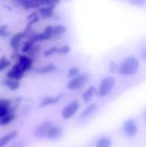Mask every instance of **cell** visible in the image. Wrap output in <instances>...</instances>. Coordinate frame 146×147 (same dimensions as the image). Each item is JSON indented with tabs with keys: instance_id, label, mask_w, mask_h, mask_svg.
<instances>
[{
	"instance_id": "obj_6",
	"label": "cell",
	"mask_w": 146,
	"mask_h": 147,
	"mask_svg": "<svg viewBox=\"0 0 146 147\" xmlns=\"http://www.w3.org/2000/svg\"><path fill=\"white\" fill-rule=\"evenodd\" d=\"M123 129L125 134L129 137H133L138 133V127L133 119H129L125 121L123 125Z\"/></svg>"
},
{
	"instance_id": "obj_12",
	"label": "cell",
	"mask_w": 146,
	"mask_h": 147,
	"mask_svg": "<svg viewBox=\"0 0 146 147\" xmlns=\"http://www.w3.org/2000/svg\"><path fill=\"white\" fill-rule=\"evenodd\" d=\"M96 88H95L94 86L89 87V88L84 91V93L83 94V101H84L86 103L89 102L92 100V98L94 97V96L96 95Z\"/></svg>"
},
{
	"instance_id": "obj_23",
	"label": "cell",
	"mask_w": 146,
	"mask_h": 147,
	"mask_svg": "<svg viewBox=\"0 0 146 147\" xmlns=\"http://www.w3.org/2000/svg\"><path fill=\"white\" fill-rule=\"evenodd\" d=\"M10 65V61L6 59V57H2L0 58V71H3L5 68H7Z\"/></svg>"
},
{
	"instance_id": "obj_18",
	"label": "cell",
	"mask_w": 146,
	"mask_h": 147,
	"mask_svg": "<svg viewBox=\"0 0 146 147\" xmlns=\"http://www.w3.org/2000/svg\"><path fill=\"white\" fill-rule=\"evenodd\" d=\"M96 109V103H92L90 105H89L80 115V118H86L89 115H90L91 114H93L95 112V110Z\"/></svg>"
},
{
	"instance_id": "obj_2",
	"label": "cell",
	"mask_w": 146,
	"mask_h": 147,
	"mask_svg": "<svg viewBox=\"0 0 146 147\" xmlns=\"http://www.w3.org/2000/svg\"><path fill=\"white\" fill-rule=\"evenodd\" d=\"M114 84H115V79L113 77H108L102 79L99 86L98 96L100 97H105L106 96H108L114 89Z\"/></svg>"
},
{
	"instance_id": "obj_8",
	"label": "cell",
	"mask_w": 146,
	"mask_h": 147,
	"mask_svg": "<svg viewBox=\"0 0 146 147\" xmlns=\"http://www.w3.org/2000/svg\"><path fill=\"white\" fill-rule=\"evenodd\" d=\"M17 65L22 68V70L26 72L28 70H29L32 67L33 65V59L31 58H29L28 56H25V55H20L19 56V59H18V63Z\"/></svg>"
},
{
	"instance_id": "obj_33",
	"label": "cell",
	"mask_w": 146,
	"mask_h": 147,
	"mask_svg": "<svg viewBox=\"0 0 146 147\" xmlns=\"http://www.w3.org/2000/svg\"><path fill=\"white\" fill-rule=\"evenodd\" d=\"M32 1H34V2H35V3H37L38 4H39V2H38V0H32ZM40 5V4H39Z\"/></svg>"
},
{
	"instance_id": "obj_35",
	"label": "cell",
	"mask_w": 146,
	"mask_h": 147,
	"mask_svg": "<svg viewBox=\"0 0 146 147\" xmlns=\"http://www.w3.org/2000/svg\"><path fill=\"white\" fill-rule=\"evenodd\" d=\"M145 48H146V47H145Z\"/></svg>"
},
{
	"instance_id": "obj_15",
	"label": "cell",
	"mask_w": 146,
	"mask_h": 147,
	"mask_svg": "<svg viewBox=\"0 0 146 147\" xmlns=\"http://www.w3.org/2000/svg\"><path fill=\"white\" fill-rule=\"evenodd\" d=\"M60 100V96H57V97H45L40 104L39 105L40 108H42V107H46V106H49V105H53L57 102H59V101Z\"/></svg>"
},
{
	"instance_id": "obj_16",
	"label": "cell",
	"mask_w": 146,
	"mask_h": 147,
	"mask_svg": "<svg viewBox=\"0 0 146 147\" xmlns=\"http://www.w3.org/2000/svg\"><path fill=\"white\" fill-rule=\"evenodd\" d=\"M53 9L54 8L50 7V6L42 7L39 9V12L43 18H49V17H52L53 15Z\"/></svg>"
},
{
	"instance_id": "obj_3",
	"label": "cell",
	"mask_w": 146,
	"mask_h": 147,
	"mask_svg": "<svg viewBox=\"0 0 146 147\" xmlns=\"http://www.w3.org/2000/svg\"><path fill=\"white\" fill-rule=\"evenodd\" d=\"M88 76L86 74H81V75H77L76 77H74L67 84L68 89L75 90H78L80 88H82L83 86H84L86 84V83L88 82Z\"/></svg>"
},
{
	"instance_id": "obj_31",
	"label": "cell",
	"mask_w": 146,
	"mask_h": 147,
	"mask_svg": "<svg viewBox=\"0 0 146 147\" xmlns=\"http://www.w3.org/2000/svg\"><path fill=\"white\" fill-rule=\"evenodd\" d=\"M141 57H142L143 59H146V48H145V49L142 51V53H141Z\"/></svg>"
},
{
	"instance_id": "obj_1",
	"label": "cell",
	"mask_w": 146,
	"mask_h": 147,
	"mask_svg": "<svg viewBox=\"0 0 146 147\" xmlns=\"http://www.w3.org/2000/svg\"><path fill=\"white\" fill-rule=\"evenodd\" d=\"M139 69V61L135 57H128L118 65L117 71L120 75L128 76L136 74Z\"/></svg>"
},
{
	"instance_id": "obj_4",
	"label": "cell",
	"mask_w": 146,
	"mask_h": 147,
	"mask_svg": "<svg viewBox=\"0 0 146 147\" xmlns=\"http://www.w3.org/2000/svg\"><path fill=\"white\" fill-rule=\"evenodd\" d=\"M78 109H79V102L77 101H73L71 103H69L66 107H65V109L61 113V115L65 120L70 119L76 114Z\"/></svg>"
},
{
	"instance_id": "obj_20",
	"label": "cell",
	"mask_w": 146,
	"mask_h": 147,
	"mask_svg": "<svg viewBox=\"0 0 146 147\" xmlns=\"http://www.w3.org/2000/svg\"><path fill=\"white\" fill-rule=\"evenodd\" d=\"M66 32V27L64 25L52 26V36H59Z\"/></svg>"
},
{
	"instance_id": "obj_17",
	"label": "cell",
	"mask_w": 146,
	"mask_h": 147,
	"mask_svg": "<svg viewBox=\"0 0 146 147\" xmlns=\"http://www.w3.org/2000/svg\"><path fill=\"white\" fill-rule=\"evenodd\" d=\"M15 118L14 113H7L5 115L0 118V126H6L9 124Z\"/></svg>"
},
{
	"instance_id": "obj_7",
	"label": "cell",
	"mask_w": 146,
	"mask_h": 147,
	"mask_svg": "<svg viewBox=\"0 0 146 147\" xmlns=\"http://www.w3.org/2000/svg\"><path fill=\"white\" fill-rule=\"evenodd\" d=\"M24 71L21 69V67L15 64L8 72H7V77L8 78H11L14 80H17L19 81L20 79H22L24 76Z\"/></svg>"
},
{
	"instance_id": "obj_11",
	"label": "cell",
	"mask_w": 146,
	"mask_h": 147,
	"mask_svg": "<svg viewBox=\"0 0 146 147\" xmlns=\"http://www.w3.org/2000/svg\"><path fill=\"white\" fill-rule=\"evenodd\" d=\"M61 134V129L59 127L56 126H52L47 132L46 134V138H48L49 140H56L58 139Z\"/></svg>"
},
{
	"instance_id": "obj_26",
	"label": "cell",
	"mask_w": 146,
	"mask_h": 147,
	"mask_svg": "<svg viewBox=\"0 0 146 147\" xmlns=\"http://www.w3.org/2000/svg\"><path fill=\"white\" fill-rule=\"evenodd\" d=\"M78 74H79V69L76 68V67L70 69L68 71V77L69 78H74V77L77 76Z\"/></svg>"
},
{
	"instance_id": "obj_10",
	"label": "cell",
	"mask_w": 146,
	"mask_h": 147,
	"mask_svg": "<svg viewBox=\"0 0 146 147\" xmlns=\"http://www.w3.org/2000/svg\"><path fill=\"white\" fill-rule=\"evenodd\" d=\"M24 36H25V34L22 33V32H19V33L15 34V35H13V37L10 40V46L14 50L16 51L18 49L20 43H21V40Z\"/></svg>"
},
{
	"instance_id": "obj_29",
	"label": "cell",
	"mask_w": 146,
	"mask_h": 147,
	"mask_svg": "<svg viewBox=\"0 0 146 147\" xmlns=\"http://www.w3.org/2000/svg\"><path fill=\"white\" fill-rule=\"evenodd\" d=\"M133 5H143L145 3V0H128Z\"/></svg>"
},
{
	"instance_id": "obj_13",
	"label": "cell",
	"mask_w": 146,
	"mask_h": 147,
	"mask_svg": "<svg viewBox=\"0 0 146 147\" xmlns=\"http://www.w3.org/2000/svg\"><path fill=\"white\" fill-rule=\"evenodd\" d=\"M3 85L5 87H7L8 89H9L12 91L16 90L19 87H20V83L17 80H14L11 78H7L3 81Z\"/></svg>"
},
{
	"instance_id": "obj_34",
	"label": "cell",
	"mask_w": 146,
	"mask_h": 147,
	"mask_svg": "<svg viewBox=\"0 0 146 147\" xmlns=\"http://www.w3.org/2000/svg\"><path fill=\"white\" fill-rule=\"evenodd\" d=\"M145 122H146V115H145Z\"/></svg>"
},
{
	"instance_id": "obj_14",
	"label": "cell",
	"mask_w": 146,
	"mask_h": 147,
	"mask_svg": "<svg viewBox=\"0 0 146 147\" xmlns=\"http://www.w3.org/2000/svg\"><path fill=\"white\" fill-rule=\"evenodd\" d=\"M15 1L17 2L20 5H22L26 9H34V8H37L40 6L37 3H35L32 0H15Z\"/></svg>"
},
{
	"instance_id": "obj_28",
	"label": "cell",
	"mask_w": 146,
	"mask_h": 147,
	"mask_svg": "<svg viewBox=\"0 0 146 147\" xmlns=\"http://www.w3.org/2000/svg\"><path fill=\"white\" fill-rule=\"evenodd\" d=\"M9 107H6L0 103V118L3 117V115H5L7 113H9Z\"/></svg>"
},
{
	"instance_id": "obj_25",
	"label": "cell",
	"mask_w": 146,
	"mask_h": 147,
	"mask_svg": "<svg viewBox=\"0 0 146 147\" xmlns=\"http://www.w3.org/2000/svg\"><path fill=\"white\" fill-rule=\"evenodd\" d=\"M8 26L7 25H2L0 26V36L1 37H6L8 36Z\"/></svg>"
},
{
	"instance_id": "obj_22",
	"label": "cell",
	"mask_w": 146,
	"mask_h": 147,
	"mask_svg": "<svg viewBox=\"0 0 146 147\" xmlns=\"http://www.w3.org/2000/svg\"><path fill=\"white\" fill-rule=\"evenodd\" d=\"M39 20V17L38 16L35 14V13H32L29 16H28V24L27 26V29L30 28V27L32 25H34V23H36Z\"/></svg>"
},
{
	"instance_id": "obj_24",
	"label": "cell",
	"mask_w": 146,
	"mask_h": 147,
	"mask_svg": "<svg viewBox=\"0 0 146 147\" xmlns=\"http://www.w3.org/2000/svg\"><path fill=\"white\" fill-rule=\"evenodd\" d=\"M58 50H59V48H58V47H51V48L47 49V50L44 53V55H45L46 57L52 56V55H53V54H55V53H58Z\"/></svg>"
},
{
	"instance_id": "obj_21",
	"label": "cell",
	"mask_w": 146,
	"mask_h": 147,
	"mask_svg": "<svg viewBox=\"0 0 146 147\" xmlns=\"http://www.w3.org/2000/svg\"><path fill=\"white\" fill-rule=\"evenodd\" d=\"M112 146V141L110 139L103 137L97 140L96 147H110Z\"/></svg>"
},
{
	"instance_id": "obj_9",
	"label": "cell",
	"mask_w": 146,
	"mask_h": 147,
	"mask_svg": "<svg viewBox=\"0 0 146 147\" xmlns=\"http://www.w3.org/2000/svg\"><path fill=\"white\" fill-rule=\"evenodd\" d=\"M18 135V132L17 131H13L10 132L7 134H5L4 136L0 138V147H3L6 146L9 142H10L11 140H15Z\"/></svg>"
},
{
	"instance_id": "obj_5",
	"label": "cell",
	"mask_w": 146,
	"mask_h": 147,
	"mask_svg": "<svg viewBox=\"0 0 146 147\" xmlns=\"http://www.w3.org/2000/svg\"><path fill=\"white\" fill-rule=\"evenodd\" d=\"M53 126V124L49 121H46L44 122H42L41 124H40L34 131V135L37 138H43L46 136V134L48 132V130Z\"/></svg>"
},
{
	"instance_id": "obj_19",
	"label": "cell",
	"mask_w": 146,
	"mask_h": 147,
	"mask_svg": "<svg viewBox=\"0 0 146 147\" xmlns=\"http://www.w3.org/2000/svg\"><path fill=\"white\" fill-rule=\"evenodd\" d=\"M56 66L52 64L45 65L43 67H40L39 69L36 70V72L40 73V74H46V73H49V72H52L54 71H56Z\"/></svg>"
},
{
	"instance_id": "obj_32",
	"label": "cell",
	"mask_w": 146,
	"mask_h": 147,
	"mask_svg": "<svg viewBox=\"0 0 146 147\" xmlns=\"http://www.w3.org/2000/svg\"><path fill=\"white\" fill-rule=\"evenodd\" d=\"M13 147H22V144H21V143H16V144H15L14 146H12Z\"/></svg>"
},
{
	"instance_id": "obj_30",
	"label": "cell",
	"mask_w": 146,
	"mask_h": 147,
	"mask_svg": "<svg viewBox=\"0 0 146 147\" xmlns=\"http://www.w3.org/2000/svg\"><path fill=\"white\" fill-rule=\"evenodd\" d=\"M117 70H118V65H117L115 62L111 61V63H110V71H111L112 72H114V71H116Z\"/></svg>"
},
{
	"instance_id": "obj_27",
	"label": "cell",
	"mask_w": 146,
	"mask_h": 147,
	"mask_svg": "<svg viewBox=\"0 0 146 147\" xmlns=\"http://www.w3.org/2000/svg\"><path fill=\"white\" fill-rule=\"evenodd\" d=\"M69 52H70V47L68 45H65V46L61 47L60 48H59V50H58L59 54H67Z\"/></svg>"
}]
</instances>
